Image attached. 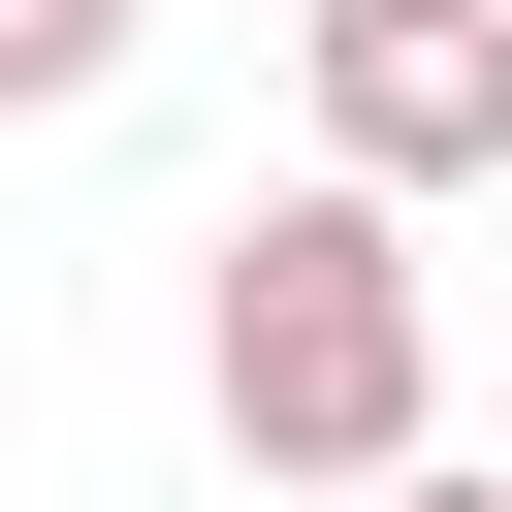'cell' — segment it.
Segmentation results:
<instances>
[{
  "label": "cell",
  "instance_id": "cell-3",
  "mask_svg": "<svg viewBox=\"0 0 512 512\" xmlns=\"http://www.w3.org/2000/svg\"><path fill=\"white\" fill-rule=\"evenodd\" d=\"M128 32H160V0H0V128H64V96H128Z\"/></svg>",
  "mask_w": 512,
  "mask_h": 512
},
{
  "label": "cell",
  "instance_id": "cell-2",
  "mask_svg": "<svg viewBox=\"0 0 512 512\" xmlns=\"http://www.w3.org/2000/svg\"><path fill=\"white\" fill-rule=\"evenodd\" d=\"M512 160V0H320V192H480Z\"/></svg>",
  "mask_w": 512,
  "mask_h": 512
},
{
  "label": "cell",
  "instance_id": "cell-1",
  "mask_svg": "<svg viewBox=\"0 0 512 512\" xmlns=\"http://www.w3.org/2000/svg\"><path fill=\"white\" fill-rule=\"evenodd\" d=\"M192 384H224V448H256V480L384 512V480H416V416H448V288H416V224H384V192H256V224H224V288H192Z\"/></svg>",
  "mask_w": 512,
  "mask_h": 512
},
{
  "label": "cell",
  "instance_id": "cell-4",
  "mask_svg": "<svg viewBox=\"0 0 512 512\" xmlns=\"http://www.w3.org/2000/svg\"><path fill=\"white\" fill-rule=\"evenodd\" d=\"M384 512H512V480H448V448H416V480H384Z\"/></svg>",
  "mask_w": 512,
  "mask_h": 512
}]
</instances>
